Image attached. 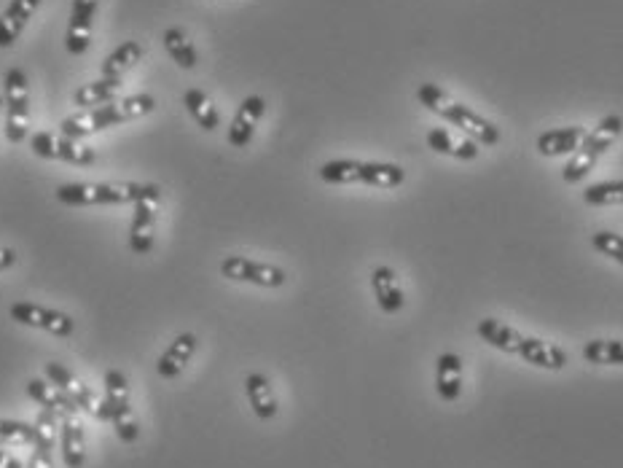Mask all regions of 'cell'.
<instances>
[{
  "label": "cell",
  "instance_id": "cell-1",
  "mask_svg": "<svg viewBox=\"0 0 623 468\" xmlns=\"http://www.w3.org/2000/svg\"><path fill=\"white\" fill-rule=\"evenodd\" d=\"M54 197L68 208H97V205H135V202L162 200L159 183H65Z\"/></svg>",
  "mask_w": 623,
  "mask_h": 468
},
{
  "label": "cell",
  "instance_id": "cell-2",
  "mask_svg": "<svg viewBox=\"0 0 623 468\" xmlns=\"http://www.w3.org/2000/svg\"><path fill=\"white\" fill-rule=\"evenodd\" d=\"M317 178L331 186H376V189H395L406 181V170L393 162H360V159H331L317 170Z\"/></svg>",
  "mask_w": 623,
  "mask_h": 468
},
{
  "label": "cell",
  "instance_id": "cell-3",
  "mask_svg": "<svg viewBox=\"0 0 623 468\" xmlns=\"http://www.w3.org/2000/svg\"><path fill=\"white\" fill-rule=\"evenodd\" d=\"M621 132H623L621 116H615V113L605 116L594 130L586 132V138L581 140V146H578L575 156L564 165L562 181L570 183V186L572 183H581L583 178L594 170V165L599 162V156L607 154V151L613 148L615 140L621 138Z\"/></svg>",
  "mask_w": 623,
  "mask_h": 468
},
{
  "label": "cell",
  "instance_id": "cell-4",
  "mask_svg": "<svg viewBox=\"0 0 623 468\" xmlns=\"http://www.w3.org/2000/svg\"><path fill=\"white\" fill-rule=\"evenodd\" d=\"M97 420L113 423L116 436L124 444L137 442V436H140V425H137L132 401H129V380L127 374L119 372V369H108L105 372V399L100 412H97Z\"/></svg>",
  "mask_w": 623,
  "mask_h": 468
},
{
  "label": "cell",
  "instance_id": "cell-5",
  "mask_svg": "<svg viewBox=\"0 0 623 468\" xmlns=\"http://www.w3.org/2000/svg\"><path fill=\"white\" fill-rule=\"evenodd\" d=\"M3 103H6V140L22 143L30 132V87L22 68H9L3 78Z\"/></svg>",
  "mask_w": 623,
  "mask_h": 468
},
{
  "label": "cell",
  "instance_id": "cell-6",
  "mask_svg": "<svg viewBox=\"0 0 623 468\" xmlns=\"http://www.w3.org/2000/svg\"><path fill=\"white\" fill-rule=\"evenodd\" d=\"M30 148H33L35 156L41 159H60L65 165L76 167H92L97 162V154L94 148L84 146L81 140H73L68 135H57V132H33L30 135Z\"/></svg>",
  "mask_w": 623,
  "mask_h": 468
},
{
  "label": "cell",
  "instance_id": "cell-7",
  "mask_svg": "<svg viewBox=\"0 0 623 468\" xmlns=\"http://www.w3.org/2000/svg\"><path fill=\"white\" fill-rule=\"evenodd\" d=\"M221 275L234 283H250L258 288H282L288 283V275L282 267L245 259V256H226L221 261Z\"/></svg>",
  "mask_w": 623,
  "mask_h": 468
},
{
  "label": "cell",
  "instance_id": "cell-8",
  "mask_svg": "<svg viewBox=\"0 0 623 468\" xmlns=\"http://www.w3.org/2000/svg\"><path fill=\"white\" fill-rule=\"evenodd\" d=\"M436 116H441L444 122L454 124L470 140H476L478 146H495V143H500V130H497L495 124L484 119L481 113L470 111L468 105L457 103V100H446L436 111Z\"/></svg>",
  "mask_w": 623,
  "mask_h": 468
},
{
  "label": "cell",
  "instance_id": "cell-9",
  "mask_svg": "<svg viewBox=\"0 0 623 468\" xmlns=\"http://www.w3.org/2000/svg\"><path fill=\"white\" fill-rule=\"evenodd\" d=\"M9 315L17 323H22V326L49 331L54 337H70L76 331V321L70 318L68 312L52 310V307H43V304L17 302L11 304Z\"/></svg>",
  "mask_w": 623,
  "mask_h": 468
},
{
  "label": "cell",
  "instance_id": "cell-10",
  "mask_svg": "<svg viewBox=\"0 0 623 468\" xmlns=\"http://www.w3.org/2000/svg\"><path fill=\"white\" fill-rule=\"evenodd\" d=\"M266 113V100L261 95H248L242 103H239L234 119H231V127L226 132V140H229L231 148H248L253 135H256V127L261 124Z\"/></svg>",
  "mask_w": 623,
  "mask_h": 468
},
{
  "label": "cell",
  "instance_id": "cell-11",
  "mask_svg": "<svg viewBox=\"0 0 623 468\" xmlns=\"http://www.w3.org/2000/svg\"><path fill=\"white\" fill-rule=\"evenodd\" d=\"M46 377H49V382H54L57 388L65 390L70 399L76 401L81 412H89V415L97 417V412H100V407H103V399H100V396H97V393H94L86 382L78 380L76 374L70 372L68 366L57 364V361H49V364H46Z\"/></svg>",
  "mask_w": 623,
  "mask_h": 468
},
{
  "label": "cell",
  "instance_id": "cell-12",
  "mask_svg": "<svg viewBox=\"0 0 623 468\" xmlns=\"http://www.w3.org/2000/svg\"><path fill=\"white\" fill-rule=\"evenodd\" d=\"M100 3L103 0H73L68 33H65V49L73 57L84 54L89 44H92V19L97 9H100Z\"/></svg>",
  "mask_w": 623,
  "mask_h": 468
},
{
  "label": "cell",
  "instance_id": "cell-13",
  "mask_svg": "<svg viewBox=\"0 0 623 468\" xmlns=\"http://www.w3.org/2000/svg\"><path fill=\"white\" fill-rule=\"evenodd\" d=\"M129 251L146 256L156 243V202L143 200L132 205V224H129Z\"/></svg>",
  "mask_w": 623,
  "mask_h": 468
},
{
  "label": "cell",
  "instance_id": "cell-14",
  "mask_svg": "<svg viewBox=\"0 0 623 468\" xmlns=\"http://www.w3.org/2000/svg\"><path fill=\"white\" fill-rule=\"evenodd\" d=\"M197 353V337L194 334H178V337L172 339L167 350H164L159 361H156V372L159 377L164 380H175L180 374L186 372V366L191 364V358Z\"/></svg>",
  "mask_w": 623,
  "mask_h": 468
},
{
  "label": "cell",
  "instance_id": "cell-15",
  "mask_svg": "<svg viewBox=\"0 0 623 468\" xmlns=\"http://www.w3.org/2000/svg\"><path fill=\"white\" fill-rule=\"evenodd\" d=\"M27 396L38 404V407L49 409L54 415L60 417V420H68V417H76L81 409L73 399H70L65 390H60L54 382H43L38 377L27 382Z\"/></svg>",
  "mask_w": 623,
  "mask_h": 468
},
{
  "label": "cell",
  "instance_id": "cell-16",
  "mask_svg": "<svg viewBox=\"0 0 623 468\" xmlns=\"http://www.w3.org/2000/svg\"><path fill=\"white\" fill-rule=\"evenodd\" d=\"M371 291H374V299L379 304V310L387 312V315H395V312L403 310L406 304V296H403V288L398 283V275H395L393 267L387 264H379L371 272Z\"/></svg>",
  "mask_w": 623,
  "mask_h": 468
},
{
  "label": "cell",
  "instance_id": "cell-17",
  "mask_svg": "<svg viewBox=\"0 0 623 468\" xmlns=\"http://www.w3.org/2000/svg\"><path fill=\"white\" fill-rule=\"evenodd\" d=\"M41 6V0H11L9 9L0 17V49H9L17 44V38L33 19V14Z\"/></svg>",
  "mask_w": 623,
  "mask_h": 468
},
{
  "label": "cell",
  "instance_id": "cell-18",
  "mask_svg": "<svg viewBox=\"0 0 623 468\" xmlns=\"http://www.w3.org/2000/svg\"><path fill=\"white\" fill-rule=\"evenodd\" d=\"M103 108V119L105 127H116V124L124 122H135L140 116H146L156 108L154 95H129V97H119L116 103L100 105Z\"/></svg>",
  "mask_w": 623,
  "mask_h": 468
},
{
  "label": "cell",
  "instance_id": "cell-19",
  "mask_svg": "<svg viewBox=\"0 0 623 468\" xmlns=\"http://www.w3.org/2000/svg\"><path fill=\"white\" fill-rule=\"evenodd\" d=\"M245 393H248L250 407H253V415L258 420H274L277 412H280V404H277V396H274V388L269 377L261 372H253L245 377Z\"/></svg>",
  "mask_w": 623,
  "mask_h": 468
},
{
  "label": "cell",
  "instance_id": "cell-20",
  "mask_svg": "<svg viewBox=\"0 0 623 468\" xmlns=\"http://www.w3.org/2000/svg\"><path fill=\"white\" fill-rule=\"evenodd\" d=\"M436 390L446 404H454L462 396V358L457 353H441L438 356Z\"/></svg>",
  "mask_w": 623,
  "mask_h": 468
},
{
  "label": "cell",
  "instance_id": "cell-21",
  "mask_svg": "<svg viewBox=\"0 0 623 468\" xmlns=\"http://www.w3.org/2000/svg\"><path fill=\"white\" fill-rule=\"evenodd\" d=\"M519 356L532 366H540V369H548V372H559L567 366V353L562 347L551 345V342H543L538 337H524L521 342Z\"/></svg>",
  "mask_w": 623,
  "mask_h": 468
},
{
  "label": "cell",
  "instance_id": "cell-22",
  "mask_svg": "<svg viewBox=\"0 0 623 468\" xmlns=\"http://www.w3.org/2000/svg\"><path fill=\"white\" fill-rule=\"evenodd\" d=\"M121 92H124L121 78H97L92 84H84L81 89H76L73 105H78L81 111H86V108H100V105L116 103Z\"/></svg>",
  "mask_w": 623,
  "mask_h": 468
},
{
  "label": "cell",
  "instance_id": "cell-23",
  "mask_svg": "<svg viewBox=\"0 0 623 468\" xmlns=\"http://www.w3.org/2000/svg\"><path fill=\"white\" fill-rule=\"evenodd\" d=\"M478 337L484 339L487 345L497 347L500 353H508V356H519L521 342H524V334L505 323L495 321V318H484V321L476 326Z\"/></svg>",
  "mask_w": 623,
  "mask_h": 468
},
{
  "label": "cell",
  "instance_id": "cell-24",
  "mask_svg": "<svg viewBox=\"0 0 623 468\" xmlns=\"http://www.w3.org/2000/svg\"><path fill=\"white\" fill-rule=\"evenodd\" d=\"M586 138L583 127H556V130H546L535 140V146L543 156H562L578 151L581 140Z\"/></svg>",
  "mask_w": 623,
  "mask_h": 468
},
{
  "label": "cell",
  "instance_id": "cell-25",
  "mask_svg": "<svg viewBox=\"0 0 623 468\" xmlns=\"http://www.w3.org/2000/svg\"><path fill=\"white\" fill-rule=\"evenodd\" d=\"M60 447H62V460H65V466L68 468L84 466L86 439H84V428L76 423V417H68V420H62Z\"/></svg>",
  "mask_w": 623,
  "mask_h": 468
},
{
  "label": "cell",
  "instance_id": "cell-26",
  "mask_svg": "<svg viewBox=\"0 0 623 468\" xmlns=\"http://www.w3.org/2000/svg\"><path fill=\"white\" fill-rule=\"evenodd\" d=\"M183 105H186V111L191 113V119H194L205 132H215L221 127V113H218L215 103L202 92V89H186Z\"/></svg>",
  "mask_w": 623,
  "mask_h": 468
},
{
  "label": "cell",
  "instance_id": "cell-27",
  "mask_svg": "<svg viewBox=\"0 0 623 468\" xmlns=\"http://www.w3.org/2000/svg\"><path fill=\"white\" fill-rule=\"evenodd\" d=\"M140 60H143V46L137 41H124L105 57L100 73H103V78H124V73L129 68H135Z\"/></svg>",
  "mask_w": 623,
  "mask_h": 468
},
{
  "label": "cell",
  "instance_id": "cell-28",
  "mask_svg": "<svg viewBox=\"0 0 623 468\" xmlns=\"http://www.w3.org/2000/svg\"><path fill=\"white\" fill-rule=\"evenodd\" d=\"M162 44L178 68H183V70L197 68V60H199L197 49H194V44L188 41V35L183 33L180 27H167L162 35Z\"/></svg>",
  "mask_w": 623,
  "mask_h": 468
},
{
  "label": "cell",
  "instance_id": "cell-29",
  "mask_svg": "<svg viewBox=\"0 0 623 468\" xmlns=\"http://www.w3.org/2000/svg\"><path fill=\"white\" fill-rule=\"evenodd\" d=\"M583 358L597 366H623V339H591L583 345Z\"/></svg>",
  "mask_w": 623,
  "mask_h": 468
},
{
  "label": "cell",
  "instance_id": "cell-30",
  "mask_svg": "<svg viewBox=\"0 0 623 468\" xmlns=\"http://www.w3.org/2000/svg\"><path fill=\"white\" fill-rule=\"evenodd\" d=\"M583 202L591 208H613L623 205V178L618 181H599L583 189Z\"/></svg>",
  "mask_w": 623,
  "mask_h": 468
},
{
  "label": "cell",
  "instance_id": "cell-31",
  "mask_svg": "<svg viewBox=\"0 0 623 468\" xmlns=\"http://www.w3.org/2000/svg\"><path fill=\"white\" fill-rule=\"evenodd\" d=\"M35 450H43V452H52L57 447V436H60V417L49 412V409H41L38 417H35Z\"/></svg>",
  "mask_w": 623,
  "mask_h": 468
},
{
  "label": "cell",
  "instance_id": "cell-32",
  "mask_svg": "<svg viewBox=\"0 0 623 468\" xmlns=\"http://www.w3.org/2000/svg\"><path fill=\"white\" fill-rule=\"evenodd\" d=\"M35 428L22 420H3L0 417V444H14V447H27L33 444Z\"/></svg>",
  "mask_w": 623,
  "mask_h": 468
},
{
  "label": "cell",
  "instance_id": "cell-33",
  "mask_svg": "<svg viewBox=\"0 0 623 468\" xmlns=\"http://www.w3.org/2000/svg\"><path fill=\"white\" fill-rule=\"evenodd\" d=\"M591 245H594V251L607 256V259H613L615 264H621L623 267V234L602 229V232L591 234Z\"/></svg>",
  "mask_w": 623,
  "mask_h": 468
},
{
  "label": "cell",
  "instance_id": "cell-34",
  "mask_svg": "<svg viewBox=\"0 0 623 468\" xmlns=\"http://www.w3.org/2000/svg\"><path fill=\"white\" fill-rule=\"evenodd\" d=\"M427 146L433 148L436 154H444V156H454V151H457V143L452 140V135L446 130H430L427 132Z\"/></svg>",
  "mask_w": 623,
  "mask_h": 468
},
{
  "label": "cell",
  "instance_id": "cell-35",
  "mask_svg": "<svg viewBox=\"0 0 623 468\" xmlns=\"http://www.w3.org/2000/svg\"><path fill=\"white\" fill-rule=\"evenodd\" d=\"M478 143L476 140H462L457 143V151H454V159H462V162H470V159H478Z\"/></svg>",
  "mask_w": 623,
  "mask_h": 468
},
{
  "label": "cell",
  "instance_id": "cell-36",
  "mask_svg": "<svg viewBox=\"0 0 623 468\" xmlns=\"http://www.w3.org/2000/svg\"><path fill=\"white\" fill-rule=\"evenodd\" d=\"M27 468H54L52 452L33 450V455H30V460H27Z\"/></svg>",
  "mask_w": 623,
  "mask_h": 468
},
{
  "label": "cell",
  "instance_id": "cell-37",
  "mask_svg": "<svg viewBox=\"0 0 623 468\" xmlns=\"http://www.w3.org/2000/svg\"><path fill=\"white\" fill-rule=\"evenodd\" d=\"M17 264V251H11V248H0V272H6Z\"/></svg>",
  "mask_w": 623,
  "mask_h": 468
},
{
  "label": "cell",
  "instance_id": "cell-38",
  "mask_svg": "<svg viewBox=\"0 0 623 468\" xmlns=\"http://www.w3.org/2000/svg\"><path fill=\"white\" fill-rule=\"evenodd\" d=\"M0 468H25V466H22V463H19L14 455H9V452L0 450Z\"/></svg>",
  "mask_w": 623,
  "mask_h": 468
},
{
  "label": "cell",
  "instance_id": "cell-39",
  "mask_svg": "<svg viewBox=\"0 0 623 468\" xmlns=\"http://www.w3.org/2000/svg\"><path fill=\"white\" fill-rule=\"evenodd\" d=\"M6 111V103H3V97H0V113Z\"/></svg>",
  "mask_w": 623,
  "mask_h": 468
}]
</instances>
